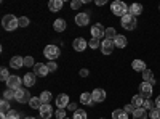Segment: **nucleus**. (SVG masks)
Instances as JSON below:
<instances>
[{
  "label": "nucleus",
  "instance_id": "nucleus-1",
  "mask_svg": "<svg viewBox=\"0 0 160 119\" xmlns=\"http://www.w3.org/2000/svg\"><path fill=\"white\" fill-rule=\"evenodd\" d=\"M111 11L115 16L123 18L125 15H128V5L125 2H122V0H115V2H112V5H111Z\"/></svg>",
  "mask_w": 160,
  "mask_h": 119
},
{
  "label": "nucleus",
  "instance_id": "nucleus-2",
  "mask_svg": "<svg viewBox=\"0 0 160 119\" xmlns=\"http://www.w3.org/2000/svg\"><path fill=\"white\" fill-rule=\"evenodd\" d=\"M2 26L5 31H15L16 28H19V23H18V18L13 16V15H5L2 18Z\"/></svg>",
  "mask_w": 160,
  "mask_h": 119
},
{
  "label": "nucleus",
  "instance_id": "nucleus-3",
  "mask_svg": "<svg viewBox=\"0 0 160 119\" xmlns=\"http://www.w3.org/2000/svg\"><path fill=\"white\" fill-rule=\"evenodd\" d=\"M120 23H122V28L127 29V31H133L136 28V16H133V15H125L123 18H120Z\"/></svg>",
  "mask_w": 160,
  "mask_h": 119
},
{
  "label": "nucleus",
  "instance_id": "nucleus-4",
  "mask_svg": "<svg viewBox=\"0 0 160 119\" xmlns=\"http://www.w3.org/2000/svg\"><path fill=\"white\" fill-rule=\"evenodd\" d=\"M31 94H29V90H24V89H18L15 90V100L18 103H29L31 101Z\"/></svg>",
  "mask_w": 160,
  "mask_h": 119
},
{
  "label": "nucleus",
  "instance_id": "nucleus-5",
  "mask_svg": "<svg viewBox=\"0 0 160 119\" xmlns=\"http://www.w3.org/2000/svg\"><path fill=\"white\" fill-rule=\"evenodd\" d=\"M59 47H56V45H47L45 47V50H43V55L48 58V60H56L58 57H59Z\"/></svg>",
  "mask_w": 160,
  "mask_h": 119
},
{
  "label": "nucleus",
  "instance_id": "nucleus-6",
  "mask_svg": "<svg viewBox=\"0 0 160 119\" xmlns=\"http://www.w3.org/2000/svg\"><path fill=\"white\" fill-rule=\"evenodd\" d=\"M152 85L151 84H148V82H141L139 84V95L146 100V98H151V95H152Z\"/></svg>",
  "mask_w": 160,
  "mask_h": 119
},
{
  "label": "nucleus",
  "instance_id": "nucleus-7",
  "mask_svg": "<svg viewBox=\"0 0 160 119\" xmlns=\"http://www.w3.org/2000/svg\"><path fill=\"white\" fill-rule=\"evenodd\" d=\"M114 48H115L114 41H109V39H104V41L101 42V51H102L104 55H111L112 51H114Z\"/></svg>",
  "mask_w": 160,
  "mask_h": 119
},
{
  "label": "nucleus",
  "instance_id": "nucleus-8",
  "mask_svg": "<svg viewBox=\"0 0 160 119\" xmlns=\"http://www.w3.org/2000/svg\"><path fill=\"white\" fill-rule=\"evenodd\" d=\"M21 84H22V81H21L19 76H10V79L7 81V85H8V89H11V90L21 89Z\"/></svg>",
  "mask_w": 160,
  "mask_h": 119
},
{
  "label": "nucleus",
  "instance_id": "nucleus-9",
  "mask_svg": "<svg viewBox=\"0 0 160 119\" xmlns=\"http://www.w3.org/2000/svg\"><path fill=\"white\" fill-rule=\"evenodd\" d=\"M106 34V29L102 28V24H95V26H91V35L93 39H102Z\"/></svg>",
  "mask_w": 160,
  "mask_h": 119
},
{
  "label": "nucleus",
  "instance_id": "nucleus-10",
  "mask_svg": "<svg viewBox=\"0 0 160 119\" xmlns=\"http://www.w3.org/2000/svg\"><path fill=\"white\" fill-rule=\"evenodd\" d=\"M90 23V15L88 13H77L75 15V24L80 26V28H83Z\"/></svg>",
  "mask_w": 160,
  "mask_h": 119
},
{
  "label": "nucleus",
  "instance_id": "nucleus-11",
  "mask_svg": "<svg viewBox=\"0 0 160 119\" xmlns=\"http://www.w3.org/2000/svg\"><path fill=\"white\" fill-rule=\"evenodd\" d=\"M72 47H74L75 51H85L87 50V41L83 37H77V39H74Z\"/></svg>",
  "mask_w": 160,
  "mask_h": 119
},
{
  "label": "nucleus",
  "instance_id": "nucleus-12",
  "mask_svg": "<svg viewBox=\"0 0 160 119\" xmlns=\"http://www.w3.org/2000/svg\"><path fill=\"white\" fill-rule=\"evenodd\" d=\"M91 97H93V101H95V103H101V101L106 100V90L95 89V90L91 92Z\"/></svg>",
  "mask_w": 160,
  "mask_h": 119
},
{
  "label": "nucleus",
  "instance_id": "nucleus-13",
  "mask_svg": "<svg viewBox=\"0 0 160 119\" xmlns=\"http://www.w3.org/2000/svg\"><path fill=\"white\" fill-rule=\"evenodd\" d=\"M69 97L66 95V94H61L56 97V105H58V108L59 110H64V108H68V105H69Z\"/></svg>",
  "mask_w": 160,
  "mask_h": 119
},
{
  "label": "nucleus",
  "instance_id": "nucleus-14",
  "mask_svg": "<svg viewBox=\"0 0 160 119\" xmlns=\"http://www.w3.org/2000/svg\"><path fill=\"white\" fill-rule=\"evenodd\" d=\"M34 73H35L37 76H40V77H43V76H47L50 71H48V68H47V64H43V63H35Z\"/></svg>",
  "mask_w": 160,
  "mask_h": 119
},
{
  "label": "nucleus",
  "instance_id": "nucleus-15",
  "mask_svg": "<svg viewBox=\"0 0 160 119\" xmlns=\"http://www.w3.org/2000/svg\"><path fill=\"white\" fill-rule=\"evenodd\" d=\"M40 111V116H42L43 119H50L53 116V108H51V105H42V108L38 110Z\"/></svg>",
  "mask_w": 160,
  "mask_h": 119
},
{
  "label": "nucleus",
  "instance_id": "nucleus-16",
  "mask_svg": "<svg viewBox=\"0 0 160 119\" xmlns=\"http://www.w3.org/2000/svg\"><path fill=\"white\" fill-rule=\"evenodd\" d=\"M62 0H50L48 2V10L50 11H53V13H56V11H59L61 8H62Z\"/></svg>",
  "mask_w": 160,
  "mask_h": 119
},
{
  "label": "nucleus",
  "instance_id": "nucleus-17",
  "mask_svg": "<svg viewBox=\"0 0 160 119\" xmlns=\"http://www.w3.org/2000/svg\"><path fill=\"white\" fill-rule=\"evenodd\" d=\"M142 82H148V84H151V85L155 84V77H154V73H152L151 69L142 71Z\"/></svg>",
  "mask_w": 160,
  "mask_h": 119
},
{
  "label": "nucleus",
  "instance_id": "nucleus-18",
  "mask_svg": "<svg viewBox=\"0 0 160 119\" xmlns=\"http://www.w3.org/2000/svg\"><path fill=\"white\" fill-rule=\"evenodd\" d=\"M35 73H28L24 77H22V82H24V85L26 87H32V85H35Z\"/></svg>",
  "mask_w": 160,
  "mask_h": 119
},
{
  "label": "nucleus",
  "instance_id": "nucleus-19",
  "mask_svg": "<svg viewBox=\"0 0 160 119\" xmlns=\"http://www.w3.org/2000/svg\"><path fill=\"white\" fill-rule=\"evenodd\" d=\"M128 13H130V15H133V16H139L141 13H142V5L141 3H131L128 7Z\"/></svg>",
  "mask_w": 160,
  "mask_h": 119
},
{
  "label": "nucleus",
  "instance_id": "nucleus-20",
  "mask_svg": "<svg viewBox=\"0 0 160 119\" xmlns=\"http://www.w3.org/2000/svg\"><path fill=\"white\" fill-rule=\"evenodd\" d=\"M114 44H115V47H117V48H125V47H127V44H128V41H127V37H125V35L117 34V37L114 39Z\"/></svg>",
  "mask_w": 160,
  "mask_h": 119
},
{
  "label": "nucleus",
  "instance_id": "nucleus-21",
  "mask_svg": "<svg viewBox=\"0 0 160 119\" xmlns=\"http://www.w3.org/2000/svg\"><path fill=\"white\" fill-rule=\"evenodd\" d=\"M10 66H11L13 69L21 68V66H24V58H21V57H13V58L10 60Z\"/></svg>",
  "mask_w": 160,
  "mask_h": 119
},
{
  "label": "nucleus",
  "instance_id": "nucleus-22",
  "mask_svg": "<svg viewBox=\"0 0 160 119\" xmlns=\"http://www.w3.org/2000/svg\"><path fill=\"white\" fill-rule=\"evenodd\" d=\"M131 68L135 69V71H146L148 68H146V63L142 61V60H133V63H131Z\"/></svg>",
  "mask_w": 160,
  "mask_h": 119
},
{
  "label": "nucleus",
  "instance_id": "nucleus-23",
  "mask_svg": "<svg viewBox=\"0 0 160 119\" xmlns=\"http://www.w3.org/2000/svg\"><path fill=\"white\" fill-rule=\"evenodd\" d=\"M131 116H133V119H148L149 117L148 116V111H146L144 108H136L135 113H133Z\"/></svg>",
  "mask_w": 160,
  "mask_h": 119
},
{
  "label": "nucleus",
  "instance_id": "nucleus-24",
  "mask_svg": "<svg viewBox=\"0 0 160 119\" xmlns=\"http://www.w3.org/2000/svg\"><path fill=\"white\" fill-rule=\"evenodd\" d=\"M42 100H40V97H32L31 98V101H29V106L32 108V110H40L42 108Z\"/></svg>",
  "mask_w": 160,
  "mask_h": 119
},
{
  "label": "nucleus",
  "instance_id": "nucleus-25",
  "mask_svg": "<svg viewBox=\"0 0 160 119\" xmlns=\"http://www.w3.org/2000/svg\"><path fill=\"white\" fill-rule=\"evenodd\" d=\"M112 119H128V113L125 110H114L112 111Z\"/></svg>",
  "mask_w": 160,
  "mask_h": 119
},
{
  "label": "nucleus",
  "instance_id": "nucleus-26",
  "mask_svg": "<svg viewBox=\"0 0 160 119\" xmlns=\"http://www.w3.org/2000/svg\"><path fill=\"white\" fill-rule=\"evenodd\" d=\"M10 111H11V108H10V101L2 100V103H0V114H2V116H7Z\"/></svg>",
  "mask_w": 160,
  "mask_h": 119
},
{
  "label": "nucleus",
  "instance_id": "nucleus-27",
  "mask_svg": "<svg viewBox=\"0 0 160 119\" xmlns=\"http://www.w3.org/2000/svg\"><path fill=\"white\" fill-rule=\"evenodd\" d=\"M53 29H55L56 32H62L66 29V21L64 19H56L55 23H53Z\"/></svg>",
  "mask_w": 160,
  "mask_h": 119
},
{
  "label": "nucleus",
  "instance_id": "nucleus-28",
  "mask_svg": "<svg viewBox=\"0 0 160 119\" xmlns=\"http://www.w3.org/2000/svg\"><path fill=\"white\" fill-rule=\"evenodd\" d=\"M131 105L135 108H142V105H144V98L141 97V95H135L131 98Z\"/></svg>",
  "mask_w": 160,
  "mask_h": 119
},
{
  "label": "nucleus",
  "instance_id": "nucleus-29",
  "mask_svg": "<svg viewBox=\"0 0 160 119\" xmlns=\"http://www.w3.org/2000/svg\"><path fill=\"white\" fill-rule=\"evenodd\" d=\"M80 103H83V105H91V103H95L93 101V97H91V94H82L80 95Z\"/></svg>",
  "mask_w": 160,
  "mask_h": 119
},
{
  "label": "nucleus",
  "instance_id": "nucleus-30",
  "mask_svg": "<svg viewBox=\"0 0 160 119\" xmlns=\"http://www.w3.org/2000/svg\"><path fill=\"white\" fill-rule=\"evenodd\" d=\"M117 37V32L114 28H108L106 29V34H104V39H109V41H114V39Z\"/></svg>",
  "mask_w": 160,
  "mask_h": 119
},
{
  "label": "nucleus",
  "instance_id": "nucleus-31",
  "mask_svg": "<svg viewBox=\"0 0 160 119\" xmlns=\"http://www.w3.org/2000/svg\"><path fill=\"white\" fill-rule=\"evenodd\" d=\"M40 100H42V103H43V105H48V103L51 101V94H50L48 90L42 92V95H40Z\"/></svg>",
  "mask_w": 160,
  "mask_h": 119
},
{
  "label": "nucleus",
  "instance_id": "nucleus-32",
  "mask_svg": "<svg viewBox=\"0 0 160 119\" xmlns=\"http://www.w3.org/2000/svg\"><path fill=\"white\" fill-rule=\"evenodd\" d=\"M154 105H155V101H152L151 98H146V100H144V105H142V108H144L146 111H151V110H154Z\"/></svg>",
  "mask_w": 160,
  "mask_h": 119
},
{
  "label": "nucleus",
  "instance_id": "nucleus-33",
  "mask_svg": "<svg viewBox=\"0 0 160 119\" xmlns=\"http://www.w3.org/2000/svg\"><path fill=\"white\" fill-rule=\"evenodd\" d=\"M13 98H15V90L8 89V90H5V92H3V100H7V101H11Z\"/></svg>",
  "mask_w": 160,
  "mask_h": 119
},
{
  "label": "nucleus",
  "instance_id": "nucleus-34",
  "mask_svg": "<svg viewBox=\"0 0 160 119\" xmlns=\"http://www.w3.org/2000/svg\"><path fill=\"white\" fill-rule=\"evenodd\" d=\"M88 116H87V111H83V110H77L75 113H74V117L72 119H87Z\"/></svg>",
  "mask_w": 160,
  "mask_h": 119
},
{
  "label": "nucleus",
  "instance_id": "nucleus-35",
  "mask_svg": "<svg viewBox=\"0 0 160 119\" xmlns=\"http://www.w3.org/2000/svg\"><path fill=\"white\" fill-rule=\"evenodd\" d=\"M7 117H8V119H21V113L16 111V110H11V111L7 114Z\"/></svg>",
  "mask_w": 160,
  "mask_h": 119
},
{
  "label": "nucleus",
  "instance_id": "nucleus-36",
  "mask_svg": "<svg viewBox=\"0 0 160 119\" xmlns=\"http://www.w3.org/2000/svg\"><path fill=\"white\" fill-rule=\"evenodd\" d=\"M0 76H2L0 79H2L3 82H7L8 79H10V73H8V69H7V68H2V69H0Z\"/></svg>",
  "mask_w": 160,
  "mask_h": 119
},
{
  "label": "nucleus",
  "instance_id": "nucleus-37",
  "mask_svg": "<svg viewBox=\"0 0 160 119\" xmlns=\"http://www.w3.org/2000/svg\"><path fill=\"white\" fill-rule=\"evenodd\" d=\"M18 23H19V28H28L29 26V18L21 16V18H18Z\"/></svg>",
  "mask_w": 160,
  "mask_h": 119
},
{
  "label": "nucleus",
  "instance_id": "nucleus-38",
  "mask_svg": "<svg viewBox=\"0 0 160 119\" xmlns=\"http://www.w3.org/2000/svg\"><path fill=\"white\" fill-rule=\"evenodd\" d=\"M149 117H151V119H160V110H158V108H154V110H151V113H149Z\"/></svg>",
  "mask_w": 160,
  "mask_h": 119
},
{
  "label": "nucleus",
  "instance_id": "nucleus-39",
  "mask_svg": "<svg viewBox=\"0 0 160 119\" xmlns=\"http://www.w3.org/2000/svg\"><path fill=\"white\" fill-rule=\"evenodd\" d=\"M82 5H83L82 0H72V2H71V8H72V10H78Z\"/></svg>",
  "mask_w": 160,
  "mask_h": 119
},
{
  "label": "nucleus",
  "instance_id": "nucleus-40",
  "mask_svg": "<svg viewBox=\"0 0 160 119\" xmlns=\"http://www.w3.org/2000/svg\"><path fill=\"white\" fill-rule=\"evenodd\" d=\"M24 66H28V68H31V66H35L34 58H32V57H24Z\"/></svg>",
  "mask_w": 160,
  "mask_h": 119
},
{
  "label": "nucleus",
  "instance_id": "nucleus-41",
  "mask_svg": "<svg viewBox=\"0 0 160 119\" xmlns=\"http://www.w3.org/2000/svg\"><path fill=\"white\" fill-rule=\"evenodd\" d=\"M47 68H48V71H50V73H55V71L58 69V64H56L55 61H48Z\"/></svg>",
  "mask_w": 160,
  "mask_h": 119
},
{
  "label": "nucleus",
  "instance_id": "nucleus-42",
  "mask_svg": "<svg viewBox=\"0 0 160 119\" xmlns=\"http://www.w3.org/2000/svg\"><path fill=\"white\" fill-rule=\"evenodd\" d=\"M88 47L90 48H98L99 47V39H91V41L88 42Z\"/></svg>",
  "mask_w": 160,
  "mask_h": 119
},
{
  "label": "nucleus",
  "instance_id": "nucleus-43",
  "mask_svg": "<svg viewBox=\"0 0 160 119\" xmlns=\"http://www.w3.org/2000/svg\"><path fill=\"white\" fill-rule=\"evenodd\" d=\"M55 116H56L58 119H66V111H64V110H58V111L55 113Z\"/></svg>",
  "mask_w": 160,
  "mask_h": 119
},
{
  "label": "nucleus",
  "instance_id": "nucleus-44",
  "mask_svg": "<svg viewBox=\"0 0 160 119\" xmlns=\"http://www.w3.org/2000/svg\"><path fill=\"white\" fill-rule=\"evenodd\" d=\"M123 110H125V111H127L128 114H133V113H135V110H136V108H135V106H133V105L130 103V105H127V106H125Z\"/></svg>",
  "mask_w": 160,
  "mask_h": 119
},
{
  "label": "nucleus",
  "instance_id": "nucleus-45",
  "mask_svg": "<svg viewBox=\"0 0 160 119\" xmlns=\"http://www.w3.org/2000/svg\"><path fill=\"white\" fill-rule=\"evenodd\" d=\"M68 110L75 113V111H77V103H69V105H68Z\"/></svg>",
  "mask_w": 160,
  "mask_h": 119
},
{
  "label": "nucleus",
  "instance_id": "nucleus-46",
  "mask_svg": "<svg viewBox=\"0 0 160 119\" xmlns=\"http://www.w3.org/2000/svg\"><path fill=\"white\" fill-rule=\"evenodd\" d=\"M90 74V71L88 69H80V76H82V77H87Z\"/></svg>",
  "mask_w": 160,
  "mask_h": 119
},
{
  "label": "nucleus",
  "instance_id": "nucleus-47",
  "mask_svg": "<svg viewBox=\"0 0 160 119\" xmlns=\"http://www.w3.org/2000/svg\"><path fill=\"white\" fill-rule=\"evenodd\" d=\"M98 7H101V5H106V0H96V2H95Z\"/></svg>",
  "mask_w": 160,
  "mask_h": 119
},
{
  "label": "nucleus",
  "instance_id": "nucleus-48",
  "mask_svg": "<svg viewBox=\"0 0 160 119\" xmlns=\"http://www.w3.org/2000/svg\"><path fill=\"white\" fill-rule=\"evenodd\" d=\"M155 108H158L160 110V95L157 97V100H155Z\"/></svg>",
  "mask_w": 160,
  "mask_h": 119
},
{
  "label": "nucleus",
  "instance_id": "nucleus-49",
  "mask_svg": "<svg viewBox=\"0 0 160 119\" xmlns=\"http://www.w3.org/2000/svg\"><path fill=\"white\" fill-rule=\"evenodd\" d=\"M0 119H8L7 116H0Z\"/></svg>",
  "mask_w": 160,
  "mask_h": 119
},
{
  "label": "nucleus",
  "instance_id": "nucleus-50",
  "mask_svg": "<svg viewBox=\"0 0 160 119\" xmlns=\"http://www.w3.org/2000/svg\"><path fill=\"white\" fill-rule=\"evenodd\" d=\"M26 119H35V117H26Z\"/></svg>",
  "mask_w": 160,
  "mask_h": 119
},
{
  "label": "nucleus",
  "instance_id": "nucleus-51",
  "mask_svg": "<svg viewBox=\"0 0 160 119\" xmlns=\"http://www.w3.org/2000/svg\"><path fill=\"white\" fill-rule=\"evenodd\" d=\"M66 119H69V117H66Z\"/></svg>",
  "mask_w": 160,
  "mask_h": 119
},
{
  "label": "nucleus",
  "instance_id": "nucleus-52",
  "mask_svg": "<svg viewBox=\"0 0 160 119\" xmlns=\"http://www.w3.org/2000/svg\"><path fill=\"white\" fill-rule=\"evenodd\" d=\"M158 8H160V5H158Z\"/></svg>",
  "mask_w": 160,
  "mask_h": 119
}]
</instances>
